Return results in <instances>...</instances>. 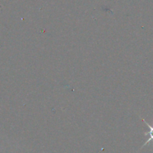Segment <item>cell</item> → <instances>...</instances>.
I'll list each match as a JSON object with an SVG mask.
<instances>
[{"instance_id":"cell-1","label":"cell","mask_w":153,"mask_h":153,"mask_svg":"<svg viewBox=\"0 0 153 153\" xmlns=\"http://www.w3.org/2000/svg\"><path fill=\"white\" fill-rule=\"evenodd\" d=\"M142 120H143V123H144L146 124V126H147L148 128H149V131H148V132H145L144 134H145V135H149V139H148V140H146V142H145L144 144H143V146H142L141 149L143 147H144V146H146V145H147L148 143H150L151 141H153V126H151L150 124L146 122V121L144 119H143V118H142Z\"/></svg>"}]
</instances>
